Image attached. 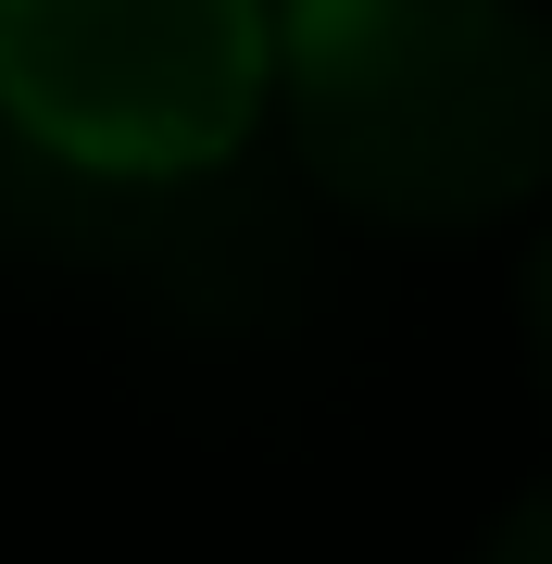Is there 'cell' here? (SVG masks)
I'll use <instances>...</instances> for the list:
<instances>
[{
    "label": "cell",
    "instance_id": "4",
    "mask_svg": "<svg viewBox=\"0 0 552 564\" xmlns=\"http://www.w3.org/2000/svg\"><path fill=\"white\" fill-rule=\"evenodd\" d=\"M477 564H552V489H540V502H515V514H502V540L477 552Z\"/></svg>",
    "mask_w": 552,
    "mask_h": 564
},
{
    "label": "cell",
    "instance_id": "3",
    "mask_svg": "<svg viewBox=\"0 0 552 564\" xmlns=\"http://www.w3.org/2000/svg\"><path fill=\"white\" fill-rule=\"evenodd\" d=\"M0 263L88 276L176 326H277L302 302V214L251 163L226 176H101L0 113Z\"/></svg>",
    "mask_w": 552,
    "mask_h": 564
},
{
    "label": "cell",
    "instance_id": "5",
    "mask_svg": "<svg viewBox=\"0 0 552 564\" xmlns=\"http://www.w3.org/2000/svg\"><path fill=\"white\" fill-rule=\"evenodd\" d=\"M528 351H540V377H552V239L528 251Z\"/></svg>",
    "mask_w": 552,
    "mask_h": 564
},
{
    "label": "cell",
    "instance_id": "1",
    "mask_svg": "<svg viewBox=\"0 0 552 564\" xmlns=\"http://www.w3.org/2000/svg\"><path fill=\"white\" fill-rule=\"evenodd\" d=\"M277 113L339 214L465 239L552 188V13L540 0H289Z\"/></svg>",
    "mask_w": 552,
    "mask_h": 564
},
{
    "label": "cell",
    "instance_id": "2",
    "mask_svg": "<svg viewBox=\"0 0 552 564\" xmlns=\"http://www.w3.org/2000/svg\"><path fill=\"white\" fill-rule=\"evenodd\" d=\"M264 88V0H0V113L101 176H226Z\"/></svg>",
    "mask_w": 552,
    "mask_h": 564
}]
</instances>
